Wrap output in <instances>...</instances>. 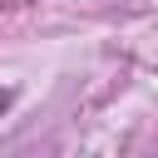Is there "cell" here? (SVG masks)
<instances>
[{"instance_id": "cell-1", "label": "cell", "mask_w": 158, "mask_h": 158, "mask_svg": "<svg viewBox=\"0 0 158 158\" xmlns=\"http://www.w3.org/2000/svg\"><path fill=\"white\" fill-rule=\"evenodd\" d=\"M5 109H10V89H0V114H5Z\"/></svg>"}]
</instances>
